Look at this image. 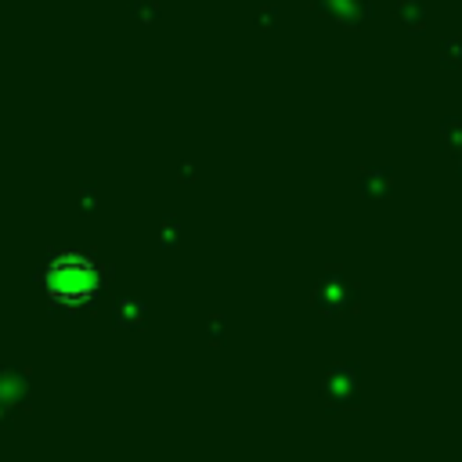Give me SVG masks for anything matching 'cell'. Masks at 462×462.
<instances>
[{"label":"cell","mask_w":462,"mask_h":462,"mask_svg":"<svg viewBox=\"0 0 462 462\" xmlns=\"http://www.w3.org/2000/svg\"><path fill=\"white\" fill-rule=\"evenodd\" d=\"M43 289L54 303H65V307H79L87 300L97 296L101 289V271L97 263L87 256V253H76V249H65L58 256H51V263L43 267Z\"/></svg>","instance_id":"6da1fadb"}]
</instances>
